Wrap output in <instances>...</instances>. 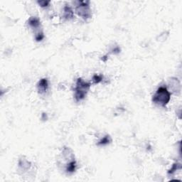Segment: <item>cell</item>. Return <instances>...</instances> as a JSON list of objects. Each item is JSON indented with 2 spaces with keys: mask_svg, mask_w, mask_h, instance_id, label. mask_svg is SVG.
I'll return each mask as SVG.
<instances>
[{
  "mask_svg": "<svg viewBox=\"0 0 182 182\" xmlns=\"http://www.w3.org/2000/svg\"><path fill=\"white\" fill-rule=\"evenodd\" d=\"M171 99V93L166 87L159 88L152 97V102L161 107H165Z\"/></svg>",
  "mask_w": 182,
  "mask_h": 182,
  "instance_id": "1",
  "label": "cell"
},
{
  "mask_svg": "<svg viewBox=\"0 0 182 182\" xmlns=\"http://www.w3.org/2000/svg\"><path fill=\"white\" fill-rule=\"evenodd\" d=\"M90 88V84L82 78H78L76 81L74 90V97L76 102H79L85 99L88 91Z\"/></svg>",
  "mask_w": 182,
  "mask_h": 182,
  "instance_id": "2",
  "label": "cell"
},
{
  "mask_svg": "<svg viewBox=\"0 0 182 182\" xmlns=\"http://www.w3.org/2000/svg\"><path fill=\"white\" fill-rule=\"evenodd\" d=\"M78 4L76 7V12L79 17L84 20L89 19L92 17V12L90 6V2L88 1H81L77 2Z\"/></svg>",
  "mask_w": 182,
  "mask_h": 182,
  "instance_id": "3",
  "label": "cell"
},
{
  "mask_svg": "<svg viewBox=\"0 0 182 182\" xmlns=\"http://www.w3.org/2000/svg\"><path fill=\"white\" fill-rule=\"evenodd\" d=\"M168 88L174 94L178 95L181 92V83L177 78H171L168 80Z\"/></svg>",
  "mask_w": 182,
  "mask_h": 182,
  "instance_id": "4",
  "label": "cell"
},
{
  "mask_svg": "<svg viewBox=\"0 0 182 182\" xmlns=\"http://www.w3.org/2000/svg\"><path fill=\"white\" fill-rule=\"evenodd\" d=\"M49 89V81L46 78L41 79L37 83V90L39 94H44Z\"/></svg>",
  "mask_w": 182,
  "mask_h": 182,
  "instance_id": "5",
  "label": "cell"
},
{
  "mask_svg": "<svg viewBox=\"0 0 182 182\" xmlns=\"http://www.w3.org/2000/svg\"><path fill=\"white\" fill-rule=\"evenodd\" d=\"M73 11L69 5H65L63 9V18L65 20H70L73 18Z\"/></svg>",
  "mask_w": 182,
  "mask_h": 182,
  "instance_id": "6",
  "label": "cell"
},
{
  "mask_svg": "<svg viewBox=\"0 0 182 182\" xmlns=\"http://www.w3.org/2000/svg\"><path fill=\"white\" fill-rule=\"evenodd\" d=\"M28 24L29 26L33 29H37L41 26V21L38 18L36 17H31L28 20Z\"/></svg>",
  "mask_w": 182,
  "mask_h": 182,
  "instance_id": "7",
  "label": "cell"
},
{
  "mask_svg": "<svg viewBox=\"0 0 182 182\" xmlns=\"http://www.w3.org/2000/svg\"><path fill=\"white\" fill-rule=\"evenodd\" d=\"M76 169V160H73L70 161L69 163L67 164L66 167H65V171H66L67 173H69V174H71V173H73Z\"/></svg>",
  "mask_w": 182,
  "mask_h": 182,
  "instance_id": "8",
  "label": "cell"
},
{
  "mask_svg": "<svg viewBox=\"0 0 182 182\" xmlns=\"http://www.w3.org/2000/svg\"><path fill=\"white\" fill-rule=\"evenodd\" d=\"M112 142V139H111L110 135H106L104 137H102L98 142L97 143V146H105V145L110 144Z\"/></svg>",
  "mask_w": 182,
  "mask_h": 182,
  "instance_id": "9",
  "label": "cell"
},
{
  "mask_svg": "<svg viewBox=\"0 0 182 182\" xmlns=\"http://www.w3.org/2000/svg\"><path fill=\"white\" fill-rule=\"evenodd\" d=\"M31 164L29 161L26 160V159H20L19 163V167L22 168V169H28L30 168V165Z\"/></svg>",
  "mask_w": 182,
  "mask_h": 182,
  "instance_id": "10",
  "label": "cell"
},
{
  "mask_svg": "<svg viewBox=\"0 0 182 182\" xmlns=\"http://www.w3.org/2000/svg\"><path fill=\"white\" fill-rule=\"evenodd\" d=\"M102 78H103V77H102V76H101V75H97V74L95 75L93 78V83L95 84L100 83L102 81Z\"/></svg>",
  "mask_w": 182,
  "mask_h": 182,
  "instance_id": "11",
  "label": "cell"
},
{
  "mask_svg": "<svg viewBox=\"0 0 182 182\" xmlns=\"http://www.w3.org/2000/svg\"><path fill=\"white\" fill-rule=\"evenodd\" d=\"M44 33H43V31H38V33L36 34L35 39L36 42H41V41L44 39Z\"/></svg>",
  "mask_w": 182,
  "mask_h": 182,
  "instance_id": "12",
  "label": "cell"
},
{
  "mask_svg": "<svg viewBox=\"0 0 182 182\" xmlns=\"http://www.w3.org/2000/svg\"><path fill=\"white\" fill-rule=\"evenodd\" d=\"M37 3L39 4L42 7H46V6H48L49 5L50 2L49 1H38L37 2Z\"/></svg>",
  "mask_w": 182,
  "mask_h": 182,
  "instance_id": "13",
  "label": "cell"
},
{
  "mask_svg": "<svg viewBox=\"0 0 182 182\" xmlns=\"http://www.w3.org/2000/svg\"><path fill=\"white\" fill-rule=\"evenodd\" d=\"M178 166H179L178 164H175L173 165L172 168L170 169V171L169 172V174H173L175 171H176L177 169H178Z\"/></svg>",
  "mask_w": 182,
  "mask_h": 182,
  "instance_id": "14",
  "label": "cell"
}]
</instances>
